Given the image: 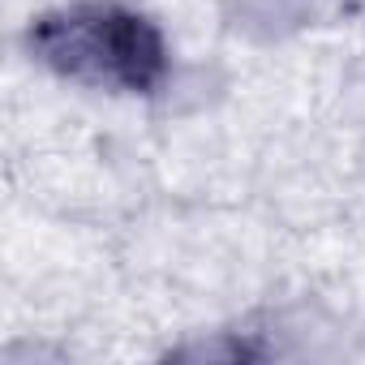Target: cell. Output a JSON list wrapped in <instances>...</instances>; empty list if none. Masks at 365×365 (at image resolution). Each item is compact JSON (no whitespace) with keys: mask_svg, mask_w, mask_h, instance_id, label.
Here are the masks:
<instances>
[{"mask_svg":"<svg viewBox=\"0 0 365 365\" xmlns=\"http://www.w3.org/2000/svg\"><path fill=\"white\" fill-rule=\"evenodd\" d=\"M31 52L61 78L150 95L168 73L159 26L116 0H73L31 26Z\"/></svg>","mask_w":365,"mask_h":365,"instance_id":"obj_1","label":"cell"}]
</instances>
